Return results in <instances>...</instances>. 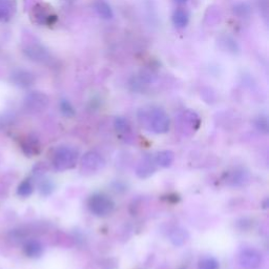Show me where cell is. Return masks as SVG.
<instances>
[{
  "mask_svg": "<svg viewBox=\"0 0 269 269\" xmlns=\"http://www.w3.org/2000/svg\"><path fill=\"white\" fill-rule=\"evenodd\" d=\"M139 119L144 127L153 133L165 134L169 131V117L159 108H153L147 111L142 110V113L139 114Z\"/></svg>",
  "mask_w": 269,
  "mask_h": 269,
  "instance_id": "6da1fadb",
  "label": "cell"
},
{
  "mask_svg": "<svg viewBox=\"0 0 269 269\" xmlns=\"http://www.w3.org/2000/svg\"><path fill=\"white\" fill-rule=\"evenodd\" d=\"M78 160V151L74 147L61 146L57 148L53 156V166L58 171L73 168Z\"/></svg>",
  "mask_w": 269,
  "mask_h": 269,
  "instance_id": "7a4b0ae2",
  "label": "cell"
},
{
  "mask_svg": "<svg viewBox=\"0 0 269 269\" xmlns=\"http://www.w3.org/2000/svg\"><path fill=\"white\" fill-rule=\"evenodd\" d=\"M89 212L97 217H108L115 210V202L104 194L93 195L87 202Z\"/></svg>",
  "mask_w": 269,
  "mask_h": 269,
  "instance_id": "3957f363",
  "label": "cell"
},
{
  "mask_svg": "<svg viewBox=\"0 0 269 269\" xmlns=\"http://www.w3.org/2000/svg\"><path fill=\"white\" fill-rule=\"evenodd\" d=\"M49 97L41 92H32L25 99L26 108L32 113L43 112L49 107Z\"/></svg>",
  "mask_w": 269,
  "mask_h": 269,
  "instance_id": "277c9868",
  "label": "cell"
},
{
  "mask_svg": "<svg viewBox=\"0 0 269 269\" xmlns=\"http://www.w3.org/2000/svg\"><path fill=\"white\" fill-rule=\"evenodd\" d=\"M239 262L245 269H256L262 264V254L254 248H244L240 252Z\"/></svg>",
  "mask_w": 269,
  "mask_h": 269,
  "instance_id": "5b68a950",
  "label": "cell"
},
{
  "mask_svg": "<svg viewBox=\"0 0 269 269\" xmlns=\"http://www.w3.org/2000/svg\"><path fill=\"white\" fill-rule=\"evenodd\" d=\"M105 166V161L96 151H88L81 160V168L83 171L95 173Z\"/></svg>",
  "mask_w": 269,
  "mask_h": 269,
  "instance_id": "8992f818",
  "label": "cell"
},
{
  "mask_svg": "<svg viewBox=\"0 0 269 269\" xmlns=\"http://www.w3.org/2000/svg\"><path fill=\"white\" fill-rule=\"evenodd\" d=\"M157 169V164L153 158H150L149 156L144 157L141 161L139 162V164L136 168V174L141 179H146L149 178L150 176H153Z\"/></svg>",
  "mask_w": 269,
  "mask_h": 269,
  "instance_id": "52a82bcc",
  "label": "cell"
},
{
  "mask_svg": "<svg viewBox=\"0 0 269 269\" xmlns=\"http://www.w3.org/2000/svg\"><path fill=\"white\" fill-rule=\"evenodd\" d=\"M12 81L15 83V85L26 88L34 84L35 77L32 73L25 71V69H18L12 75Z\"/></svg>",
  "mask_w": 269,
  "mask_h": 269,
  "instance_id": "ba28073f",
  "label": "cell"
},
{
  "mask_svg": "<svg viewBox=\"0 0 269 269\" xmlns=\"http://www.w3.org/2000/svg\"><path fill=\"white\" fill-rule=\"evenodd\" d=\"M26 55L33 61L42 62L48 60L49 53L40 44H30L25 49Z\"/></svg>",
  "mask_w": 269,
  "mask_h": 269,
  "instance_id": "9c48e42d",
  "label": "cell"
},
{
  "mask_svg": "<svg viewBox=\"0 0 269 269\" xmlns=\"http://www.w3.org/2000/svg\"><path fill=\"white\" fill-rule=\"evenodd\" d=\"M23 251L31 259L40 258L43 253V245L38 240H28L23 246Z\"/></svg>",
  "mask_w": 269,
  "mask_h": 269,
  "instance_id": "30bf717a",
  "label": "cell"
},
{
  "mask_svg": "<svg viewBox=\"0 0 269 269\" xmlns=\"http://www.w3.org/2000/svg\"><path fill=\"white\" fill-rule=\"evenodd\" d=\"M22 150L25 151V154L28 155L29 157L38 155L41 150V145L38 138L32 135L29 136L25 141L22 142Z\"/></svg>",
  "mask_w": 269,
  "mask_h": 269,
  "instance_id": "8fae6325",
  "label": "cell"
},
{
  "mask_svg": "<svg viewBox=\"0 0 269 269\" xmlns=\"http://www.w3.org/2000/svg\"><path fill=\"white\" fill-rule=\"evenodd\" d=\"M15 14V5L12 0H0V21H9Z\"/></svg>",
  "mask_w": 269,
  "mask_h": 269,
  "instance_id": "7c38bea8",
  "label": "cell"
},
{
  "mask_svg": "<svg viewBox=\"0 0 269 269\" xmlns=\"http://www.w3.org/2000/svg\"><path fill=\"white\" fill-rule=\"evenodd\" d=\"M248 181V173L244 169H236L229 173L227 183L231 186H241Z\"/></svg>",
  "mask_w": 269,
  "mask_h": 269,
  "instance_id": "4fadbf2b",
  "label": "cell"
},
{
  "mask_svg": "<svg viewBox=\"0 0 269 269\" xmlns=\"http://www.w3.org/2000/svg\"><path fill=\"white\" fill-rule=\"evenodd\" d=\"M156 164L161 167H169L173 161H174V155L170 150H161L156 154L154 158Z\"/></svg>",
  "mask_w": 269,
  "mask_h": 269,
  "instance_id": "5bb4252c",
  "label": "cell"
},
{
  "mask_svg": "<svg viewBox=\"0 0 269 269\" xmlns=\"http://www.w3.org/2000/svg\"><path fill=\"white\" fill-rule=\"evenodd\" d=\"M189 21H190V16L185 10L178 9L173 12L172 22L177 28L179 29L185 28L187 25H189Z\"/></svg>",
  "mask_w": 269,
  "mask_h": 269,
  "instance_id": "9a60e30c",
  "label": "cell"
},
{
  "mask_svg": "<svg viewBox=\"0 0 269 269\" xmlns=\"http://www.w3.org/2000/svg\"><path fill=\"white\" fill-rule=\"evenodd\" d=\"M169 239L174 246H181L189 239V233L182 228H176L170 232Z\"/></svg>",
  "mask_w": 269,
  "mask_h": 269,
  "instance_id": "2e32d148",
  "label": "cell"
},
{
  "mask_svg": "<svg viewBox=\"0 0 269 269\" xmlns=\"http://www.w3.org/2000/svg\"><path fill=\"white\" fill-rule=\"evenodd\" d=\"M95 9L98 15L103 19H112L114 17V13L111 6L108 3L103 2V0H100V2H98L95 5Z\"/></svg>",
  "mask_w": 269,
  "mask_h": 269,
  "instance_id": "e0dca14e",
  "label": "cell"
},
{
  "mask_svg": "<svg viewBox=\"0 0 269 269\" xmlns=\"http://www.w3.org/2000/svg\"><path fill=\"white\" fill-rule=\"evenodd\" d=\"M33 192H34V185H33V183H32V181L30 179L22 181L19 184L18 190H17L18 196H20L22 198L30 197L33 194Z\"/></svg>",
  "mask_w": 269,
  "mask_h": 269,
  "instance_id": "ac0fdd59",
  "label": "cell"
},
{
  "mask_svg": "<svg viewBox=\"0 0 269 269\" xmlns=\"http://www.w3.org/2000/svg\"><path fill=\"white\" fill-rule=\"evenodd\" d=\"M114 125H115V130L118 133L126 134V133L131 132L130 122H128L125 118H122V117H118V118H116Z\"/></svg>",
  "mask_w": 269,
  "mask_h": 269,
  "instance_id": "d6986e66",
  "label": "cell"
},
{
  "mask_svg": "<svg viewBox=\"0 0 269 269\" xmlns=\"http://www.w3.org/2000/svg\"><path fill=\"white\" fill-rule=\"evenodd\" d=\"M55 190V184L50 179H43L39 182V192L42 196H50Z\"/></svg>",
  "mask_w": 269,
  "mask_h": 269,
  "instance_id": "ffe728a7",
  "label": "cell"
},
{
  "mask_svg": "<svg viewBox=\"0 0 269 269\" xmlns=\"http://www.w3.org/2000/svg\"><path fill=\"white\" fill-rule=\"evenodd\" d=\"M199 269H219L220 264L219 262L212 256H206L199 262Z\"/></svg>",
  "mask_w": 269,
  "mask_h": 269,
  "instance_id": "44dd1931",
  "label": "cell"
},
{
  "mask_svg": "<svg viewBox=\"0 0 269 269\" xmlns=\"http://www.w3.org/2000/svg\"><path fill=\"white\" fill-rule=\"evenodd\" d=\"M59 108H60V111H61L62 115L67 117V118H72V117H74L76 115L75 109L73 108V105L71 104V102L65 100V99H62L60 101Z\"/></svg>",
  "mask_w": 269,
  "mask_h": 269,
  "instance_id": "7402d4cb",
  "label": "cell"
},
{
  "mask_svg": "<svg viewBox=\"0 0 269 269\" xmlns=\"http://www.w3.org/2000/svg\"><path fill=\"white\" fill-rule=\"evenodd\" d=\"M255 127L258 128V130L261 133L267 134L268 133V120L265 116H260L258 119L255 120Z\"/></svg>",
  "mask_w": 269,
  "mask_h": 269,
  "instance_id": "603a6c76",
  "label": "cell"
},
{
  "mask_svg": "<svg viewBox=\"0 0 269 269\" xmlns=\"http://www.w3.org/2000/svg\"><path fill=\"white\" fill-rule=\"evenodd\" d=\"M176 2H177L178 4H184V3L187 2V0H176Z\"/></svg>",
  "mask_w": 269,
  "mask_h": 269,
  "instance_id": "cb8c5ba5",
  "label": "cell"
},
{
  "mask_svg": "<svg viewBox=\"0 0 269 269\" xmlns=\"http://www.w3.org/2000/svg\"><path fill=\"white\" fill-rule=\"evenodd\" d=\"M65 2H74V0H65Z\"/></svg>",
  "mask_w": 269,
  "mask_h": 269,
  "instance_id": "d4e9b609",
  "label": "cell"
}]
</instances>
